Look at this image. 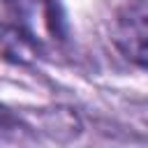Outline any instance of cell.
<instances>
[{
	"instance_id": "cell-2",
	"label": "cell",
	"mask_w": 148,
	"mask_h": 148,
	"mask_svg": "<svg viewBox=\"0 0 148 148\" xmlns=\"http://www.w3.org/2000/svg\"><path fill=\"white\" fill-rule=\"evenodd\" d=\"M113 44L130 62L148 69V0L132 2L118 12Z\"/></svg>"
},
{
	"instance_id": "cell-1",
	"label": "cell",
	"mask_w": 148,
	"mask_h": 148,
	"mask_svg": "<svg viewBox=\"0 0 148 148\" xmlns=\"http://www.w3.org/2000/svg\"><path fill=\"white\" fill-rule=\"evenodd\" d=\"M9 9V18L14 23H5L16 28L25 39H30L35 46H39L46 37L60 35V14H58V0H5Z\"/></svg>"
}]
</instances>
